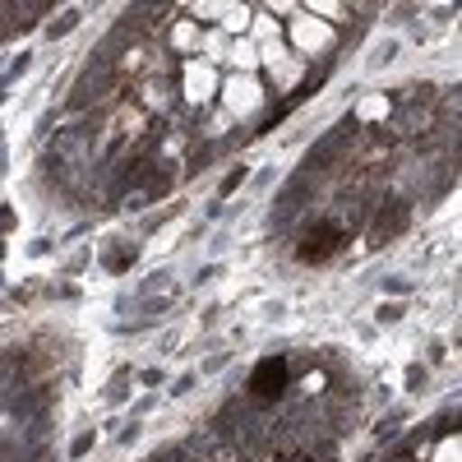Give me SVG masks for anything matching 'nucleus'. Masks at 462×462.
Returning <instances> with one entry per match:
<instances>
[{
	"instance_id": "f257e3e1",
	"label": "nucleus",
	"mask_w": 462,
	"mask_h": 462,
	"mask_svg": "<svg viewBox=\"0 0 462 462\" xmlns=\"http://www.w3.org/2000/svg\"><path fill=\"white\" fill-rule=\"evenodd\" d=\"M263 60H268V69H273V79H278L282 88L300 79V60H296L282 42H263Z\"/></svg>"
},
{
	"instance_id": "f03ea898",
	"label": "nucleus",
	"mask_w": 462,
	"mask_h": 462,
	"mask_svg": "<svg viewBox=\"0 0 462 462\" xmlns=\"http://www.w3.org/2000/svg\"><path fill=\"white\" fill-rule=\"evenodd\" d=\"M259 102H263V93H259L254 79H245V74L226 88V106H231V116H250V111H259Z\"/></svg>"
},
{
	"instance_id": "7ed1b4c3",
	"label": "nucleus",
	"mask_w": 462,
	"mask_h": 462,
	"mask_svg": "<svg viewBox=\"0 0 462 462\" xmlns=\"http://www.w3.org/2000/svg\"><path fill=\"white\" fill-rule=\"evenodd\" d=\"M291 37H296V47H305V51H319V47H328V42H333V28H324L319 19H296Z\"/></svg>"
},
{
	"instance_id": "20e7f679",
	"label": "nucleus",
	"mask_w": 462,
	"mask_h": 462,
	"mask_svg": "<svg viewBox=\"0 0 462 462\" xmlns=\"http://www.w3.org/2000/svg\"><path fill=\"white\" fill-rule=\"evenodd\" d=\"M208 93H213V65H185V97L199 106Z\"/></svg>"
},
{
	"instance_id": "39448f33",
	"label": "nucleus",
	"mask_w": 462,
	"mask_h": 462,
	"mask_svg": "<svg viewBox=\"0 0 462 462\" xmlns=\"http://www.w3.org/2000/svg\"><path fill=\"white\" fill-rule=\"evenodd\" d=\"M226 60H231V65H241V69H254V65H259V51L245 47V42H236V47L226 51Z\"/></svg>"
},
{
	"instance_id": "423d86ee",
	"label": "nucleus",
	"mask_w": 462,
	"mask_h": 462,
	"mask_svg": "<svg viewBox=\"0 0 462 462\" xmlns=\"http://www.w3.org/2000/svg\"><path fill=\"white\" fill-rule=\"evenodd\" d=\"M435 462H457V439H453V435L435 448Z\"/></svg>"
},
{
	"instance_id": "0eeeda50",
	"label": "nucleus",
	"mask_w": 462,
	"mask_h": 462,
	"mask_svg": "<svg viewBox=\"0 0 462 462\" xmlns=\"http://www.w3.org/2000/svg\"><path fill=\"white\" fill-rule=\"evenodd\" d=\"M176 28H180V32H176V42H180V47H195V42H199L195 23H176Z\"/></svg>"
}]
</instances>
